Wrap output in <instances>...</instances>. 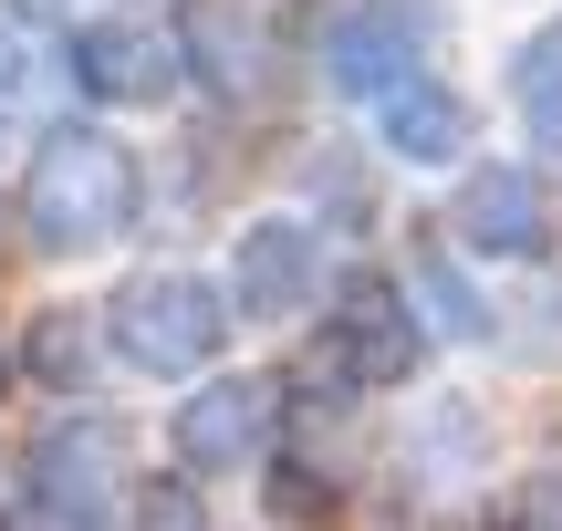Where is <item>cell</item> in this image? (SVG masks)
Returning <instances> with one entry per match:
<instances>
[{"instance_id": "obj_2", "label": "cell", "mask_w": 562, "mask_h": 531, "mask_svg": "<svg viewBox=\"0 0 562 531\" xmlns=\"http://www.w3.org/2000/svg\"><path fill=\"white\" fill-rule=\"evenodd\" d=\"M94 334H115V354L136 375H199L209 354H220V334H229V303L199 271H136V282L104 303Z\"/></svg>"}, {"instance_id": "obj_10", "label": "cell", "mask_w": 562, "mask_h": 531, "mask_svg": "<svg viewBox=\"0 0 562 531\" xmlns=\"http://www.w3.org/2000/svg\"><path fill=\"white\" fill-rule=\"evenodd\" d=\"M375 136L396 146V157L438 167V157H459V136H469V104L448 94V83L406 74V83H385V94H375Z\"/></svg>"}, {"instance_id": "obj_17", "label": "cell", "mask_w": 562, "mask_h": 531, "mask_svg": "<svg viewBox=\"0 0 562 531\" xmlns=\"http://www.w3.org/2000/svg\"><path fill=\"white\" fill-rule=\"evenodd\" d=\"M11 11L32 21V32H83V21H104L115 0H11Z\"/></svg>"}, {"instance_id": "obj_7", "label": "cell", "mask_w": 562, "mask_h": 531, "mask_svg": "<svg viewBox=\"0 0 562 531\" xmlns=\"http://www.w3.org/2000/svg\"><path fill=\"white\" fill-rule=\"evenodd\" d=\"M178 74H188V53L167 21H83L74 32V83L94 104H167Z\"/></svg>"}, {"instance_id": "obj_14", "label": "cell", "mask_w": 562, "mask_h": 531, "mask_svg": "<svg viewBox=\"0 0 562 531\" xmlns=\"http://www.w3.org/2000/svg\"><path fill=\"white\" fill-rule=\"evenodd\" d=\"M83 344H94L83 313H42V324L21 334V375H42V386H83Z\"/></svg>"}, {"instance_id": "obj_5", "label": "cell", "mask_w": 562, "mask_h": 531, "mask_svg": "<svg viewBox=\"0 0 562 531\" xmlns=\"http://www.w3.org/2000/svg\"><path fill=\"white\" fill-rule=\"evenodd\" d=\"M302 42H313L323 83H334V94H364V104H375L385 83H406L417 53H427V32H417L406 0H323Z\"/></svg>"}, {"instance_id": "obj_3", "label": "cell", "mask_w": 562, "mask_h": 531, "mask_svg": "<svg viewBox=\"0 0 562 531\" xmlns=\"http://www.w3.org/2000/svg\"><path fill=\"white\" fill-rule=\"evenodd\" d=\"M302 375H313L323 396H364V386H406L417 375V313L396 303L385 282H355L334 303V324L313 334V354H302Z\"/></svg>"}, {"instance_id": "obj_16", "label": "cell", "mask_w": 562, "mask_h": 531, "mask_svg": "<svg viewBox=\"0 0 562 531\" xmlns=\"http://www.w3.org/2000/svg\"><path fill=\"white\" fill-rule=\"evenodd\" d=\"M490 531H562V490L542 479V490H521V500H501V511H490Z\"/></svg>"}, {"instance_id": "obj_8", "label": "cell", "mask_w": 562, "mask_h": 531, "mask_svg": "<svg viewBox=\"0 0 562 531\" xmlns=\"http://www.w3.org/2000/svg\"><path fill=\"white\" fill-rule=\"evenodd\" d=\"M448 229H459L469 250H490V261H531V250L552 240V199H542V178H521V167H459Z\"/></svg>"}, {"instance_id": "obj_15", "label": "cell", "mask_w": 562, "mask_h": 531, "mask_svg": "<svg viewBox=\"0 0 562 531\" xmlns=\"http://www.w3.org/2000/svg\"><path fill=\"white\" fill-rule=\"evenodd\" d=\"M136 531H209V511H199L188 479H146L136 490Z\"/></svg>"}, {"instance_id": "obj_9", "label": "cell", "mask_w": 562, "mask_h": 531, "mask_svg": "<svg viewBox=\"0 0 562 531\" xmlns=\"http://www.w3.org/2000/svg\"><path fill=\"white\" fill-rule=\"evenodd\" d=\"M229 303L240 313H302V303H323V240L302 219H261V229H240V261H229Z\"/></svg>"}, {"instance_id": "obj_6", "label": "cell", "mask_w": 562, "mask_h": 531, "mask_svg": "<svg viewBox=\"0 0 562 531\" xmlns=\"http://www.w3.org/2000/svg\"><path fill=\"white\" fill-rule=\"evenodd\" d=\"M115 490H125V438L104 428V417H63V428L32 438V500L63 531H104Z\"/></svg>"}, {"instance_id": "obj_12", "label": "cell", "mask_w": 562, "mask_h": 531, "mask_svg": "<svg viewBox=\"0 0 562 531\" xmlns=\"http://www.w3.org/2000/svg\"><path fill=\"white\" fill-rule=\"evenodd\" d=\"M510 104H521V125L562 157V21H542V32L510 53Z\"/></svg>"}, {"instance_id": "obj_18", "label": "cell", "mask_w": 562, "mask_h": 531, "mask_svg": "<svg viewBox=\"0 0 562 531\" xmlns=\"http://www.w3.org/2000/svg\"><path fill=\"white\" fill-rule=\"evenodd\" d=\"M0 94H11V53H0Z\"/></svg>"}, {"instance_id": "obj_13", "label": "cell", "mask_w": 562, "mask_h": 531, "mask_svg": "<svg viewBox=\"0 0 562 531\" xmlns=\"http://www.w3.org/2000/svg\"><path fill=\"white\" fill-rule=\"evenodd\" d=\"M178 53L240 94V83H250V21H240V11H220V0H199V11H188V32H178Z\"/></svg>"}, {"instance_id": "obj_4", "label": "cell", "mask_w": 562, "mask_h": 531, "mask_svg": "<svg viewBox=\"0 0 562 531\" xmlns=\"http://www.w3.org/2000/svg\"><path fill=\"white\" fill-rule=\"evenodd\" d=\"M281 438V386L271 375H220V386H188L178 428V479H229V470H261V449Z\"/></svg>"}, {"instance_id": "obj_1", "label": "cell", "mask_w": 562, "mask_h": 531, "mask_svg": "<svg viewBox=\"0 0 562 531\" xmlns=\"http://www.w3.org/2000/svg\"><path fill=\"white\" fill-rule=\"evenodd\" d=\"M146 208V178L104 125H53L21 167V229H32L53 261H83V250L125 240Z\"/></svg>"}, {"instance_id": "obj_11", "label": "cell", "mask_w": 562, "mask_h": 531, "mask_svg": "<svg viewBox=\"0 0 562 531\" xmlns=\"http://www.w3.org/2000/svg\"><path fill=\"white\" fill-rule=\"evenodd\" d=\"M396 303L417 313V324H438V334H459V344H480V334H490V303H480V292L459 282V261H448L438 240H427L417 261H406V292H396Z\"/></svg>"}]
</instances>
